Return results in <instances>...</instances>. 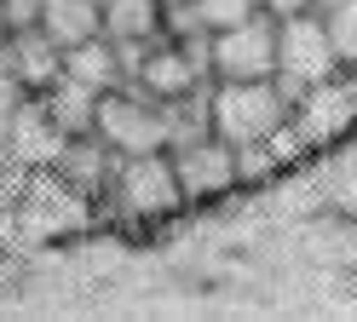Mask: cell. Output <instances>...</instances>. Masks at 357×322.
Wrapping results in <instances>:
<instances>
[{
    "instance_id": "6da1fadb",
    "label": "cell",
    "mask_w": 357,
    "mask_h": 322,
    "mask_svg": "<svg viewBox=\"0 0 357 322\" xmlns=\"http://www.w3.org/2000/svg\"><path fill=\"white\" fill-rule=\"evenodd\" d=\"M121 219H162L185 207V190H178L173 155L167 150H144V155H116L104 190H98Z\"/></svg>"
},
{
    "instance_id": "7a4b0ae2",
    "label": "cell",
    "mask_w": 357,
    "mask_h": 322,
    "mask_svg": "<svg viewBox=\"0 0 357 322\" xmlns=\"http://www.w3.org/2000/svg\"><path fill=\"white\" fill-rule=\"evenodd\" d=\"M208 115L225 144H259V138H271L288 121V104L271 86V75L265 81H219L208 92Z\"/></svg>"
},
{
    "instance_id": "3957f363",
    "label": "cell",
    "mask_w": 357,
    "mask_h": 322,
    "mask_svg": "<svg viewBox=\"0 0 357 322\" xmlns=\"http://www.w3.org/2000/svg\"><path fill=\"white\" fill-rule=\"evenodd\" d=\"M93 132L104 138L116 155H144V150H167V127H162V104L144 98L139 86L121 92L109 86L98 92V115H93Z\"/></svg>"
},
{
    "instance_id": "277c9868",
    "label": "cell",
    "mask_w": 357,
    "mask_h": 322,
    "mask_svg": "<svg viewBox=\"0 0 357 322\" xmlns=\"http://www.w3.org/2000/svg\"><path fill=\"white\" fill-rule=\"evenodd\" d=\"M86 190H75L63 173H52V167H40V173H29V184H24V196H17V230H24L29 242H47V236H63V230H75V224H86Z\"/></svg>"
},
{
    "instance_id": "5b68a950",
    "label": "cell",
    "mask_w": 357,
    "mask_h": 322,
    "mask_svg": "<svg viewBox=\"0 0 357 322\" xmlns=\"http://www.w3.org/2000/svg\"><path fill=\"white\" fill-rule=\"evenodd\" d=\"M213 75L219 81H265L277 75V17L248 12L242 23L213 29Z\"/></svg>"
},
{
    "instance_id": "8992f818",
    "label": "cell",
    "mask_w": 357,
    "mask_h": 322,
    "mask_svg": "<svg viewBox=\"0 0 357 322\" xmlns=\"http://www.w3.org/2000/svg\"><path fill=\"white\" fill-rule=\"evenodd\" d=\"M167 155H173L185 201H208V196L236 184V144H225L219 132H202V138H190V144H167Z\"/></svg>"
},
{
    "instance_id": "52a82bcc",
    "label": "cell",
    "mask_w": 357,
    "mask_h": 322,
    "mask_svg": "<svg viewBox=\"0 0 357 322\" xmlns=\"http://www.w3.org/2000/svg\"><path fill=\"white\" fill-rule=\"evenodd\" d=\"M277 69L294 81H328L340 75V63H334V46H328V29L317 12H300V17H277Z\"/></svg>"
},
{
    "instance_id": "ba28073f",
    "label": "cell",
    "mask_w": 357,
    "mask_h": 322,
    "mask_svg": "<svg viewBox=\"0 0 357 322\" xmlns=\"http://www.w3.org/2000/svg\"><path fill=\"white\" fill-rule=\"evenodd\" d=\"M288 121L300 127L305 144H323V138L346 132L357 121V69H351V81H346V69H340V75H328V81H311Z\"/></svg>"
},
{
    "instance_id": "9c48e42d",
    "label": "cell",
    "mask_w": 357,
    "mask_h": 322,
    "mask_svg": "<svg viewBox=\"0 0 357 322\" xmlns=\"http://www.w3.org/2000/svg\"><path fill=\"white\" fill-rule=\"evenodd\" d=\"M63 144H70V132H63L52 115H47V104H17V115H12V127H6V138H0V150H6L17 167H29V173H40V167H58V155H63Z\"/></svg>"
},
{
    "instance_id": "30bf717a",
    "label": "cell",
    "mask_w": 357,
    "mask_h": 322,
    "mask_svg": "<svg viewBox=\"0 0 357 322\" xmlns=\"http://www.w3.org/2000/svg\"><path fill=\"white\" fill-rule=\"evenodd\" d=\"M0 63H6V75L24 86V92H47V86L63 75V46L40 29V23H35V29H12Z\"/></svg>"
},
{
    "instance_id": "8fae6325",
    "label": "cell",
    "mask_w": 357,
    "mask_h": 322,
    "mask_svg": "<svg viewBox=\"0 0 357 322\" xmlns=\"http://www.w3.org/2000/svg\"><path fill=\"white\" fill-rule=\"evenodd\" d=\"M132 86L144 92V98H178V92H190V86H202V75L190 69V58L178 52V40H155V46H144V58H139V69H132Z\"/></svg>"
},
{
    "instance_id": "7c38bea8",
    "label": "cell",
    "mask_w": 357,
    "mask_h": 322,
    "mask_svg": "<svg viewBox=\"0 0 357 322\" xmlns=\"http://www.w3.org/2000/svg\"><path fill=\"white\" fill-rule=\"evenodd\" d=\"M167 35V0H104V40L150 46Z\"/></svg>"
},
{
    "instance_id": "4fadbf2b",
    "label": "cell",
    "mask_w": 357,
    "mask_h": 322,
    "mask_svg": "<svg viewBox=\"0 0 357 322\" xmlns=\"http://www.w3.org/2000/svg\"><path fill=\"white\" fill-rule=\"evenodd\" d=\"M109 167H116V150H109L98 132H75L70 144H63V155H58V167H52V173H63L75 190L98 196V190H104V178H109Z\"/></svg>"
},
{
    "instance_id": "5bb4252c",
    "label": "cell",
    "mask_w": 357,
    "mask_h": 322,
    "mask_svg": "<svg viewBox=\"0 0 357 322\" xmlns=\"http://www.w3.org/2000/svg\"><path fill=\"white\" fill-rule=\"evenodd\" d=\"M63 75L81 81V86H93V92H109V86L127 81V69H121L116 40L93 35V40H81V46H70V52H63Z\"/></svg>"
},
{
    "instance_id": "9a60e30c",
    "label": "cell",
    "mask_w": 357,
    "mask_h": 322,
    "mask_svg": "<svg viewBox=\"0 0 357 322\" xmlns=\"http://www.w3.org/2000/svg\"><path fill=\"white\" fill-rule=\"evenodd\" d=\"M40 29L70 52V46L104 35V6L98 0H47V6H40Z\"/></svg>"
},
{
    "instance_id": "2e32d148",
    "label": "cell",
    "mask_w": 357,
    "mask_h": 322,
    "mask_svg": "<svg viewBox=\"0 0 357 322\" xmlns=\"http://www.w3.org/2000/svg\"><path fill=\"white\" fill-rule=\"evenodd\" d=\"M40 104H47V115H52L70 138H75V132H93V115H98V92H93V86L58 75L47 92H40Z\"/></svg>"
},
{
    "instance_id": "e0dca14e",
    "label": "cell",
    "mask_w": 357,
    "mask_h": 322,
    "mask_svg": "<svg viewBox=\"0 0 357 322\" xmlns=\"http://www.w3.org/2000/svg\"><path fill=\"white\" fill-rule=\"evenodd\" d=\"M323 29H328V46H334V63L357 69V0H334L323 12Z\"/></svg>"
},
{
    "instance_id": "ac0fdd59",
    "label": "cell",
    "mask_w": 357,
    "mask_h": 322,
    "mask_svg": "<svg viewBox=\"0 0 357 322\" xmlns=\"http://www.w3.org/2000/svg\"><path fill=\"white\" fill-rule=\"evenodd\" d=\"M202 29H225V23H242L248 12H259V0H190Z\"/></svg>"
},
{
    "instance_id": "d6986e66",
    "label": "cell",
    "mask_w": 357,
    "mask_h": 322,
    "mask_svg": "<svg viewBox=\"0 0 357 322\" xmlns=\"http://www.w3.org/2000/svg\"><path fill=\"white\" fill-rule=\"evenodd\" d=\"M24 98H29V92L6 75V63H0V138H6V127H12V115H17V104H24Z\"/></svg>"
},
{
    "instance_id": "ffe728a7",
    "label": "cell",
    "mask_w": 357,
    "mask_h": 322,
    "mask_svg": "<svg viewBox=\"0 0 357 322\" xmlns=\"http://www.w3.org/2000/svg\"><path fill=\"white\" fill-rule=\"evenodd\" d=\"M40 6H47V0H0L6 29H35V23H40Z\"/></svg>"
},
{
    "instance_id": "44dd1931",
    "label": "cell",
    "mask_w": 357,
    "mask_h": 322,
    "mask_svg": "<svg viewBox=\"0 0 357 322\" xmlns=\"http://www.w3.org/2000/svg\"><path fill=\"white\" fill-rule=\"evenodd\" d=\"M259 12H271V17H300V12H311V0H259Z\"/></svg>"
},
{
    "instance_id": "7402d4cb",
    "label": "cell",
    "mask_w": 357,
    "mask_h": 322,
    "mask_svg": "<svg viewBox=\"0 0 357 322\" xmlns=\"http://www.w3.org/2000/svg\"><path fill=\"white\" fill-rule=\"evenodd\" d=\"M6 40H12V29H6V12H0V52H6Z\"/></svg>"
},
{
    "instance_id": "603a6c76",
    "label": "cell",
    "mask_w": 357,
    "mask_h": 322,
    "mask_svg": "<svg viewBox=\"0 0 357 322\" xmlns=\"http://www.w3.org/2000/svg\"><path fill=\"white\" fill-rule=\"evenodd\" d=\"M98 6H104V0H98Z\"/></svg>"
}]
</instances>
